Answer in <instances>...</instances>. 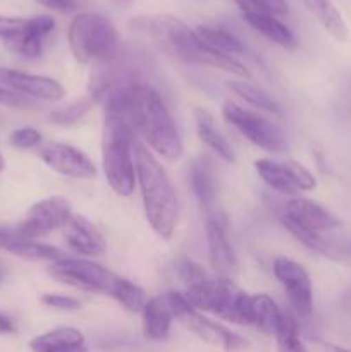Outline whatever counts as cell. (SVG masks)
Segmentation results:
<instances>
[{
  "label": "cell",
  "instance_id": "4dcf8cb0",
  "mask_svg": "<svg viewBox=\"0 0 351 352\" xmlns=\"http://www.w3.org/2000/svg\"><path fill=\"white\" fill-rule=\"evenodd\" d=\"M110 298L116 299L119 305H123L131 313H141L148 302L147 292L140 285L124 277H117L112 292H110Z\"/></svg>",
  "mask_w": 351,
  "mask_h": 352
},
{
  "label": "cell",
  "instance_id": "30bf717a",
  "mask_svg": "<svg viewBox=\"0 0 351 352\" xmlns=\"http://www.w3.org/2000/svg\"><path fill=\"white\" fill-rule=\"evenodd\" d=\"M226 122L240 131L250 143L270 153H281L286 150V136L277 124L270 122L260 113L243 109L234 102H226L222 109Z\"/></svg>",
  "mask_w": 351,
  "mask_h": 352
},
{
  "label": "cell",
  "instance_id": "9a60e30c",
  "mask_svg": "<svg viewBox=\"0 0 351 352\" xmlns=\"http://www.w3.org/2000/svg\"><path fill=\"white\" fill-rule=\"evenodd\" d=\"M40 157L52 170L71 179H92L96 167L81 150L67 143H52L40 151Z\"/></svg>",
  "mask_w": 351,
  "mask_h": 352
},
{
  "label": "cell",
  "instance_id": "52a82bcc",
  "mask_svg": "<svg viewBox=\"0 0 351 352\" xmlns=\"http://www.w3.org/2000/svg\"><path fill=\"white\" fill-rule=\"evenodd\" d=\"M69 47L83 64H103L120 50L116 26L102 14H78L69 24Z\"/></svg>",
  "mask_w": 351,
  "mask_h": 352
},
{
  "label": "cell",
  "instance_id": "5bb4252c",
  "mask_svg": "<svg viewBox=\"0 0 351 352\" xmlns=\"http://www.w3.org/2000/svg\"><path fill=\"white\" fill-rule=\"evenodd\" d=\"M0 86L36 102H58L65 96L64 86L55 79L6 67H0Z\"/></svg>",
  "mask_w": 351,
  "mask_h": 352
},
{
  "label": "cell",
  "instance_id": "d6a6232c",
  "mask_svg": "<svg viewBox=\"0 0 351 352\" xmlns=\"http://www.w3.org/2000/svg\"><path fill=\"white\" fill-rule=\"evenodd\" d=\"M93 100L92 98H83L78 102L71 103L62 109H55L50 112L52 122L58 124V126H72V124L79 122L86 113L92 110Z\"/></svg>",
  "mask_w": 351,
  "mask_h": 352
},
{
  "label": "cell",
  "instance_id": "8fae6325",
  "mask_svg": "<svg viewBox=\"0 0 351 352\" xmlns=\"http://www.w3.org/2000/svg\"><path fill=\"white\" fill-rule=\"evenodd\" d=\"M50 275L65 285H72L86 292H98V294L110 296L117 277L114 272L103 265L89 260H78V258H64L48 268Z\"/></svg>",
  "mask_w": 351,
  "mask_h": 352
},
{
  "label": "cell",
  "instance_id": "277c9868",
  "mask_svg": "<svg viewBox=\"0 0 351 352\" xmlns=\"http://www.w3.org/2000/svg\"><path fill=\"white\" fill-rule=\"evenodd\" d=\"M134 131L123 117L107 113L102 134L103 172L110 188L120 196L133 195L136 186Z\"/></svg>",
  "mask_w": 351,
  "mask_h": 352
},
{
  "label": "cell",
  "instance_id": "8992f818",
  "mask_svg": "<svg viewBox=\"0 0 351 352\" xmlns=\"http://www.w3.org/2000/svg\"><path fill=\"white\" fill-rule=\"evenodd\" d=\"M195 309L212 313L236 325H251V296L237 287L233 278H206L182 292Z\"/></svg>",
  "mask_w": 351,
  "mask_h": 352
},
{
  "label": "cell",
  "instance_id": "60d3db41",
  "mask_svg": "<svg viewBox=\"0 0 351 352\" xmlns=\"http://www.w3.org/2000/svg\"><path fill=\"white\" fill-rule=\"evenodd\" d=\"M21 232L16 227H3L0 226V248L7 250V246H10L12 243H16L17 239H21Z\"/></svg>",
  "mask_w": 351,
  "mask_h": 352
},
{
  "label": "cell",
  "instance_id": "f546056e",
  "mask_svg": "<svg viewBox=\"0 0 351 352\" xmlns=\"http://www.w3.org/2000/svg\"><path fill=\"white\" fill-rule=\"evenodd\" d=\"M10 254H16V256L24 258V260H48L52 263L58 260H64L65 256L61 250L54 246H48V244L38 243V241L26 239V237H21L16 243H12L10 246H7V250Z\"/></svg>",
  "mask_w": 351,
  "mask_h": 352
},
{
  "label": "cell",
  "instance_id": "4fadbf2b",
  "mask_svg": "<svg viewBox=\"0 0 351 352\" xmlns=\"http://www.w3.org/2000/svg\"><path fill=\"white\" fill-rule=\"evenodd\" d=\"M274 275L284 287L295 315L308 318L313 313V287L308 272L289 258H277L274 261Z\"/></svg>",
  "mask_w": 351,
  "mask_h": 352
},
{
  "label": "cell",
  "instance_id": "b9f144b4",
  "mask_svg": "<svg viewBox=\"0 0 351 352\" xmlns=\"http://www.w3.org/2000/svg\"><path fill=\"white\" fill-rule=\"evenodd\" d=\"M16 332V325H14L12 320L7 315L0 313V336H9V333Z\"/></svg>",
  "mask_w": 351,
  "mask_h": 352
},
{
  "label": "cell",
  "instance_id": "f35d334b",
  "mask_svg": "<svg viewBox=\"0 0 351 352\" xmlns=\"http://www.w3.org/2000/svg\"><path fill=\"white\" fill-rule=\"evenodd\" d=\"M41 302L48 308L61 309V311H74V309L81 308V302L78 299L64 294H43L41 296Z\"/></svg>",
  "mask_w": 351,
  "mask_h": 352
},
{
  "label": "cell",
  "instance_id": "ab89813d",
  "mask_svg": "<svg viewBox=\"0 0 351 352\" xmlns=\"http://www.w3.org/2000/svg\"><path fill=\"white\" fill-rule=\"evenodd\" d=\"M38 3H41L47 9L55 10V12L61 14H69L76 12V10H81L83 7L88 6L92 0H36Z\"/></svg>",
  "mask_w": 351,
  "mask_h": 352
},
{
  "label": "cell",
  "instance_id": "3957f363",
  "mask_svg": "<svg viewBox=\"0 0 351 352\" xmlns=\"http://www.w3.org/2000/svg\"><path fill=\"white\" fill-rule=\"evenodd\" d=\"M136 182L141 189L145 215L158 237L169 241L178 226V195L160 162L141 143L134 144Z\"/></svg>",
  "mask_w": 351,
  "mask_h": 352
},
{
  "label": "cell",
  "instance_id": "f6af8a7d",
  "mask_svg": "<svg viewBox=\"0 0 351 352\" xmlns=\"http://www.w3.org/2000/svg\"><path fill=\"white\" fill-rule=\"evenodd\" d=\"M2 280H3V268L0 267V284H2Z\"/></svg>",
  "mask_w": 351,
  "mask_h": 352
},
{
  "label": "cell",
  "instance_id": "74e56055",
  "mask_svg": "<svg viewBox=\"0 0 351 352\" xmlns=\"http://www.w3.org/2000/svg\"><path fill=\"white\" fill-rule=\"evenodd\" d=\"M41 141V134L33 127H21L10 134V144L19 150H28V148L38 146Z\"/></svg>",
  "mask_w": 351,
  "mask_h": 352
},
{
  "label": "cell",
  "instance_id": "7c38bea8",
  "mask_svg": "<svg viewBox=\"0 0 351 352\" xmlns=\"http://www.w3.org/2000/svg\"><path fill=\"white\" fill-rule=\"evenodd\" d=\"M71 215V205L67 199L62 196H50L34 203L17 229L23 237L36 241L38 237L62 229Z\"/></svg>",
  "mask_w": 351,
  "mask_h": 352
},
{
  "label": "cell",
  "instance_id": "7402d4cb",
  "mask_svg": "<svg viewBox=\"0 0 351 352\" xmlns=\"http://www.w3.org/2000/svg\"><path fill=\"white\" fill-rule=\"evenodd\" d=\"M30 349L33 352H88L83 332L72 327H61L34 337Z\"/></svg>",
  "mask_w": 351,
  "mask_h": 352
},
{
  "label": "cell",
  "instance_id": "9c48e42d",
  "mask_svg": "<svg viewBox=\"0 0 351 352\" xmlns=\"http://www.w3.org/2000/svg\"><path fill=\"white\" fill-rule=\"evenodd\" d=\"M54 30L55 21L50 16H0V41L7 50L24 58L40 57L45 38Z\"/></svg>",
  "mask_w": 351,
  "mask_h": 352
},
{
  "label": "cell",
  "instance_id": "5b68a950",
  "mask_svg": "<svg viewBox=\"0 0 351 352\" xmlns=\"http://www.w3.org/2000/svg\"><path fill=\"white\" fill-rule=\"evenodd\" d=\"M143 62L134 52L120 48L116 57L95 65L89 78V98L103 105L105 112H116L127 93L143 85Z\"/></svg>",
  "mask_w": 351,
  "mask_h": 352
},
{
  "label": "cell",
  "instance_id": "6da1fadb",
  "mask_svg": "<svg viewBox=\"0 0 351 352\" xmlns=\"http://www.w3.org/2000/svg\"><path fill=\"white\" fill-rule=\"evenodd\" d=\"M116 116L123 117L131 129L143 136L162 158L174 162L182 155V141L174 119L169 113L164 100L150 82H143L131 89L117 107Z\"/></svg>",
  "mask_w": 351,
  "mask_h": 352
},
{
  "label": "cell",
  "instance_id": "e0dca14e",
  "mask_svg": "<svg viewBox=\"0 0 351 352\" xmlns=\"http://www.w3.org/2000/svg\"><path fill=\"white\" fill-rule=\"evenodd\" d=\"M282 223L289 230V234L310 251L330 261L351 267V239L343 236H330L326 232H308V230L292 226L288 220H282Z\"/></svg>",
  "mask_w": 351,
  "mask_h": 352
},
{
  "label": "cell",
  "instance_id": "ee69618b",
  "mask_svg": "<svg viewBox=\"0 0 351 352\" xmlns=\"http://www.w3.org/2000/svg\"><path fill=\"white\" fill-rule=\"evenodd\" d=\"M3 167H6V160H3L2 153H0V172H2V170H3Z\"/></svg>",
  "mask_w": 351,
  "mask_h": 352
},
{
  "label": "cell",
  "instance_id": "7bdbcfd3",
  "mask_svg": "<svg viewBox=\"0 0 351 352\" xmlns=\"http://www.w3.org/2000/svg\"><path fill=\"white\" fill-rule=\"evenodd\" d=\"M323 351L326 352H351V349H346V347L334 346V344H322Z\"/></svg>",
  "mask_w": 351,
  "mask_h": 352
},
{
  "label": "cell",
  "instance_id": "8d00e7d4",
  "mask_svg": "<svg viewBox=\"0 0 351 352\" xmlns=\"http://www.w3.org/2000/svg\"><path fill=\"white\" fill-rule=\"evenodd\" d=\"M0 105L10 107V109L30 110V109H36L38 102L36 100L30 98V96L19 95V93L10 91V89L0 86Z\"/></svg>",
  "mask_w": 351,
  "mask_h": 352
},
{
  "label": "cell",
  "instance_id": "f1b7e54d",
  "mask_svg": "<svg viewBox=\"0 0 351 352\" xmlns=\"http://www.w3.org/2000/svg\"><path fill=\"white\" fill-rule=\"evenodd\" d=\"M227 88L234 93V95L240 96L241 100H244L246 103H250L255 109L265 110L268 113H275V116H281L282 110L281 105L272 98L268 93H265L264 89L258 88V86L251 85L250 81H229L227 82Z\"/></svg>",
  "mask_w": 351,
  "mask_h": 352
},
{
  "label": "cell",
  "instance_id": "7a4b0ae2",
  "mask_svg": "<svg viewBox=\"0 0 351 352\" xmlns=\"http://www.w3.org/2000/svg\"><path fill=\"white\" fill-rule=\"evenodd\" d=\"M138 23H141L143 31H147L153 38V41L162 50L179 60L220 69L237 78L251 79V72L246 65L241 64L236 57H231L210 47L196 34V31L189 30L188 24H184L178 17L155 16L140 19Z\"/></svg>",
  "mask_w": 351,
  "mask_h": 352
},
{
  "label": "cell",
  "instance_id": "4316f807",
  "mask_svg": "<svg viewBox=\"0 0 351 352\" xmlns=\"http://www.w3.org/2000/svg\"><path fill=\"white\" fill-rule=\"evenodd\" d=\"M255 170L258 172L264 182L267 186H270L274 191L281 192V195L295 196L298 192V188L292 182L291 175L286 170L284 164L282 162H274L268 160V158H260V160L255 162Z\"/></svg>",
  "mask_w": 351,
  "mask_h": 352
},
{
  "label": "cell",
  "instance_id": "836d02e7",
  "mask_svg": "<svg viewBox=\"0 0 351 352\" xmlns=\"http://www.w3.org/2000/svg\"><path fill=\"white\" fill-rule=\"evenodd\" d=\"M241 14H272L282 17L288 14L286 0H234Z\"/></svg>",
  "mask_w": 351,
  "mask_h": 352
},
{
  "label": "cell",
  "instance_id": "e575fe53",
  "mask_svg": "<svg viewBox=\"0 0 351 352\" xmlns=\"http://www.w3.org/2000/svg\"><path fill=\"white\" fill-rule=\"evenodd\" d=\"M282 164H284L286 170H288L289 175H291L292 182H295V186L298 188V191H312V189L315 188L317 186L315 175H313L305 165H301L296 160H286L282 162Z\"/></svg>",
  "mask_w": 351,
  "mask_h": 352
},
{
  "label": "cell",
  "instance_id": "44dd1931",
  "mask_svg": "<svg viewBox=\"0 0 351 352\" xmlns=\"http://www.w3.org/2000/svg\"><path fill=\"white\" fill-rule=\"evenodd\" d=\"M141 315H143L145 339L155 340V342L167 339L169 332H171L172 320H174V311H172L167 292L157 296V298L148 299Z\"/></svg>",
  "mask_w": 351,
  "mask_h": 352
},
{
  "label": "cell",
  "instance_id": "484cf974",
  "mask_svg": "<svg viewBox=\"0 0 351 352\" xmlns=\"http://www.w3.org/2000/svg\"><path fill=\"white\" fill-rule=\"evenodd\" d=\"M281 318L282 311L274 299L267 294L251 296V327H257L268 336H275Z\"/></svg>",
  "mask_w": 351,
  "mask_h": 352
},
{
  "label": "cell",
  "instance_id": "ac0fdd59",
  "mask_svg": "<svg viewBox=\"0 0 351 352\" xmlns=\"http://www.w3.org/2000/svg\"><path fill=\"white\" fill-rule=\"evenodd\" d=\"M189 186H191L196 201L205 212L206 220L226 226V217L219 212V205H217V179L212 165L206 158H196L191 164V167H189Z\"/></svg>",
  "mask_w": 351,
  "mask_h": 352
},
{
  "label": "cell",
  "instance_id": "ba28073f",
  "mask_svg": "<svg viewBox=\"0 0 351 352\" xmlns=\"http://www.w3.org/2000/svg\"><path fill=\"white\" fill-rule=\"evenodd\" d=\"M167 294L172 311H174V318L181 322L189 332L195 333L200 340L213 347H219L224 352H244L251 347V342L246 337L240 336L237 332H233V330L226 329L220 323L206 318L205 315H202V311L193 308L186 301L182 292L171 291Z\"/></svg>",
  "mask_w": 351,
  "mask_h": 352
},
{
  "label": "cell",
  "instance_id": "d4e9b609",
  "mask_svg": "<svg viewBox=\"0 0 351 352\" xmlns=\"http://www.w3.org/2000/svg\"><path fill=\"white\" fill-rule=\"evenodd\" d=\"M301 2L334 40L341 41V43L350 40V30H348L346 21L332 0H301Z\"/></svg>",
  "mask_w": 351,
  "mask_h": 352
},
{
  "label": "cell",
  "instance_id": "cb8c5ba5",
  "mask_svg": "<svg viewBox=\"0 0 351 352\" xmlns=\"http://www.w3.org/2000/svg\"><path fill=\"white\" fill-rule=\"evenodd\" d=\"M243 19L262 36L274 41L279 47L292 50L298 45L295 33L277 16H272V14H243Z\"/></svg>",
  "mask_w": 351,
  "mask_h": 352
},
{
  "label": "cell",
  "instance_id": "83f0119b",
  "mask_svg": "<svg viewBox=\"0 0 351 352\" xmlns=\"http://www.w3.org/2000/svg\"><path fill=\"white\" fill-rule=\"evenodd\" d=\"M196 34L202 38L205 43H209L210 47L215 48V50L222 52V54L231 55H246L248 50L243 45V41L236 36L234 33H231L229 30L220 26H198L196 28Z\"/></svg>",
  "mask_w": 351,
  "mask_h": 352
},
{
  "label": "cell",
  "instance_id": "ffe728a7",
  "mask_svg": "<svg viewBox=\"0 0 351 352\" xmlns=\"http://www.w3.org/2000/svg\"><path fill=\"white\" fill-rule=\"evenodd\" d=\"M209 256L213 272L220 278H231L237 270V256L226 234V226L206 220L205 223Z\"/></svg>",
  "mask_w": 351,
  "mask_h": 352
},
{
  "label": "cell",
  "instance_id": "603a6c76",
  "mask_svg": "<svg viewBox=\"0 0 351 352\" xmlns=\"http://www.w3.org/2000/svg\"><path fill=\"white\" fill-rule=\"evenodd\" d=\"M195 122H196V133H198L200 141L205 146H209L213 153L219 158H222L227 164H234L236 162V155H234L233 148L227 143L226 138L219 133L215 127L213 117L209 110L205 109H195Z\"/></svg>",
  "mask_w": 351,
  "mask_h": 352
},
{
  "label": "cell",
  "instance_id": "1f68e13d",
  "mask_svg": "<svg viewBox=\"0 0 351 352\" xmlns=\"http://www.w3.org/2000/svg\"><path fill=\"white\" fill-rule=\"evenodd\" d=\"M274 337L277 340V352H308L299 337L298 322L292 313L282 311L281 323Z\"/></svg>",
  "mask_w": 351,
  "mask_h": 352
},
{
  "label": "cell",
  "instance_id": "d590c367",
  "mask_svg": "<svg viewBox=\"0 0 351 352\" xmlns=\"http://www.w3.org/2000/svg\"><path fill=\"white\" fill-rule=\"evenodd\" d=\"M176 270H178V275L188 287L209 278L202 265L193 261L191 258H179V260L176 261Z\"/></svg>",
  "mask_w": 351,
  "mask_h": 352
},
{
  "label": "cell",
  "instance_id": "d6986e66",
  "mask_svg": "<svg viewBox=\"0 0 351 352\" xmlns=\"http://www.w3.org/2000/svg\"><path fill=\"white\" fill-rule=\"evenodd\" d=\"M62 230H64V239L67 246L78 254L96 258L105 253V239L85 215L72 213L65 226L62 227Z\"/></svg>",
  "mask_w": 351,
  "mask_h": 352
},
{
  "label": "cell",
  "instance_id": "2e32d148",
  "mask_svg": "<svg viewBox=\"0 0 351 352\" xmlns=\"http://www.w3.org/2000/svg\"><path fill=\"white\" fill-rule=\"evenodd\" d=\"M282 220H288L289 223L308 232H330L341 227V220L332 212L306 198L289 199Z\"/></svg>",
  "mask_w": 351,
  "mask_h": 352
}]
</instances>
